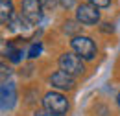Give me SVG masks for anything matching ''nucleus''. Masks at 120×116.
Listing matches in <instances>:
<instances>
[{
  "mask_svg": "<svg viewBox=\"0 0 120 116\" xmlns=\"http://www.w3.org/2000/svg\"><path fill=\"white\" fill-rule=\"evenodd\" d=\"M41 50H43V46H41V43L33 44V46L30 48V52H28V57H31V59L39 57V54H41Z\"/></svg>",
  "mask_w": 120,
  "mask_h": 116,
  "instance_id": "10",
  "label": "nucleus"
},
{
  "mask_svg": "<svg viewBox=\"0 0 120 116\" xmlns=\"http://www.w3.org/2000/svg\"><path fill=\"white\" fill-rule=\"evenodd\" d=\"M43 107H45L46 112H50L54 116H65L70 105H68V100L63 94H59V92H48L43 98Z\"/></svg>",
  "mask_w": 120,
  "mask_h": 116,
  "instance_id": "1",
  "label": "nucleus"
},
{
  "mask_svg": "<svg viewBox=\"0 0 120 116\" xmlns=\"http://www.w3.org/2000/svg\"><path fill=\"white\" fill-rule=\"evenodd\" d=\"M6 55L9 57V61H11V63H19V61L22 59V57H20V55H22V50H20V48H17L13 43H8V48H6Z\"/></svg>",
  "mask_w": 120,
  "mask_h": 116,
  "instance_id": "9",
  "label": "nucleus"
},
{
  "mask_svg": "<svg viewBox=\"0 0 120 116\" xmlns=\"http://www.w3.org/2000/svg\"><path fill=\"white\" fill-rule=\"evenodd\" d=\"M20 15L30 24H37L43 18V4H41V0H22Z\"/></svg>",
  "mask_w": 120,
  "mask_h": 116,
  "instance_id": "5",
  "label": "nucleus"
},
{
  "mask_svg": "<svg viewBox=\"0 0 120 116\" xmlns=\"http://www.w3.org/2000/svg\"><path fill=\"white\" fill-rule=\"evenodd\" d=\"M57 2H59V0H41V4H43L45 9H54Z\"/></svg>",
  "mask_w": 120,
  "mask_h": 116,
  "instance_id": "12",
  "label": "nucleus"
},
{
  "mask_svg": "<svg viewBox=\"0 0 120 116\" xmlns=\"http://www.w3.org/2000/svg\"><path fill=\"white\" fill-rule=\"evenodd\" d=\"M76 20H78V24L92 26L100 20V11L92 4H79L76 7Z\"/></svg>",
  "mask_w": 120,
  "mask_h": 116,
  "instance_id": "4",
  "label": "nucleus"
},
{
  "mask_svg": "<svg viewBox=\"0 0 120 116\" xmlns=\"http://www.w3.org/2000/svg\"><path fill=\"white\" fill-rule=\"evenodd\" d=\"M89 4L96 6V7H109L111 0H89Z\"/></svg>",
  "mask_w": 120,
  "mask_h": 116,
  "instance_id": "11",
  "label": "nucleus"
},
{
  "mask_svg": "<svg viewBox=\"0 0 120 116\" xmlns=\"http://www.w3.org/2000/svg\"><path fill=\"white\" fill-rule=\"evenodd\" d=\"M70 46H72V50L81 59H85V61H92L96 57V52H98L94 41L90 37H85V35H76L74 39L70 41Z\"/></svg>",
  "mask_w": 120,
  "mask_h": 116,
  "instance_id": "2",
  "label": "nucleus"
},
{
  "mask_svg": "<svg viewBox=\"0 0 120 116\" xmlns=\"http://www.w3.org/2000/svg\"><path fill=\"white\" fill-rule=\"evenodd\" d=\"M17 102V92H15V85L11 81H4L2 83V111H11L13 105Z\"/></svg>",
  "mask_w": 120,
  "mask_h": 116,
  "instance_id": "7",
  "label": "nucleus"
},
{
  "mask_svg": "<svg viewBox=\"0 0 120 116\" xmlns=\"http://www.w3.org/2000/svg\"><path fill=\"white\" fill-rule=\"evenodd\" d=\"M48 81H50L52 87H56L57 90H72V88H74V77H72L70 74L63 72V70L54 72L48 77Z\"/></svg>",
  "mask_w": 120,
  "mask_h": 116,
  "instance_id": "6",
  "label": "nucleus"
},
{
  "mask_svg": "<svg viewBox=\"0 0 120 116\" xmlns=\"http://www.w3.org/2000/svg\"><path fill=\"white\" fill-rule=\"evenodd\" d=\"M59 4L63 6V7H67V9H70L72 6L76 4V0H59Z\"/></svg>",
  "mask_w": 120,
  "mask_h": 116,
  "instance_id": "13",
  "label": "nucleus"
},
{
  "mask_svg": "<svg viewBox=\"0 0 120 116\" xmlns=\"http://www.w3.org/2000/svg\"><path fill=\"white\" fill-rule=\"evenodd\" d=\"M33 116H54V114H50V112H46V111H35Z\"/></svg>",
  "mask_w": 120,
  "mask_h": 116,
  "instance_id": "14",
  "label": "nucleus"
},
{
  "mask_svg": "<svg viewBox=\"0 0 120 116\" xmlns=\"http://www.w3.org/2000/svg\"><path fill=\"white\" fill-rule=\"evenodd\" d=\"M59 68L63 72L70 74L72 77L81 76V74L85 72V65H83L81 57H79L78 54H72V52H65L59 57Z\"/></svg>",
  "mask_w": 120,
  "mask_h": 116,
  "instance_id": "3",
  "label": "nucleus"
},
{
  "mask_svg": "<svg viewBox=\"0 0 120 116\" xmlns=\"http://www.w3.org/2000/svg\"><path fill=\"white\" fill-rule=\"evenodd\" d=\"M116 103H118V107H120V92H118V96H116Z\"/></svg>",
  "mask_w": 120,
  "mask_h": 116,
  "instance_id": "15",
  "label": "nucleus"
},
{
  "mask_svg": "<svg viewBox=\"0 0 120 116\" xmlns=\"http://www.w3.org/2000/svg\"><path fill=\"white\" fill-rule=\"evenodd\" d=\"M0 18H2V22L4 24H8L9 22V18L15 15V11H13V4L9 2V0H0Z\"/></svg>",
  "mask_w": 120,
  "mask_h": 116,
  "instance_id": "8",
  "label": "nucleus"
}]
</instances>
